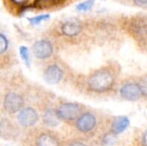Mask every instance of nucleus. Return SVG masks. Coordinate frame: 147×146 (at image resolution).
I'll use <instances>...</instances> for the list:
<instances>
[{
    "instance_id": "f257e3e1",
    "label": "nucleus",
    "mask_w": 147,
    "mask_h": 146,
    "mask_svg": "<svg viewBox=\"0 0 147 146\" xmlns=\"http://www.w3.org/2000/svg\"><path fill=\"white\" fill-rule=\"evenodd\" d=\"M115 77L112 71L101 69L92 73L88 79V87L90 90L97 93H103L109 90L115 84Z\"/></svg>"
},
{
    "instance_id": "f03ea898",
    "label": "nucleus",
    "mask_w": 147,
    "mask_h": 146,
    "mask_svg": "<svg viewBox=\"0 0 147 146\" xmlns=\"http://www.w3.org/2000/svg\"><path fill=\"white\" fill-rule=\"evenodd\" d=\"M81 113V107L73 102H65L61 104L58 109L57 114L60 120L71 121L78 119L80 116Z\"/></svg>"
},
{
    "instance_id": "7ed1b4c3",
    "label": "nucleus",
    "mask_w": 147,
    "mask_h": 146,
    "mask_svg": "<svg viewBox=\"0 0 147 146\" xmlns=\"http://www.w3.org/2000/svg\"><path fill=\"white\" fill-rule=\"evenodd\" d=\"M120 93L121 97L130 102L138 101L143 95L140 83L134 82L127 83L124 85H122V87L120 89Z\"/></svg>"
},
{
    "instance_id": "20e7f679",
    "label": "nucleus",
    "mask_w": 147,
    "mask_h": 146,
    "mask_svg": "<svg viewBox=\"0 0 147 146\" xmlns=\"http://www.w3.org/2000/svg\"><path fill=\"white\" fill-rule=\"evenodd\" d=\"M22 97L14 92L8 93L3 100V108L9 114H15L19 112L23 106Z\"/></svg>"
},
{
    "instance_id": "39448f33",
    "label": "nucleus",
    "mask_w": 147,
    "mask_h": 146,
    "mask_svg": "<svg viewBox=\"0 0 147 146\" xmlns=\"http://www.w3.org/2000/svg\"><path fill=\"white\" fill-rule=\"evenodd\" d=\"M17 120L22 126L29 127L37 123L39 120V115L34 108L28 107L24 108L19 111Z\"/></svg>"
},
{
    "instance_id": "423d86ee",
    "label": "nucleus",
    "mask_w": 147,
    "mask_h": 146,
    "mask_svg": "<svg viewBox=\"0 0 147 146\" xmlns=\"http://www.w3.org/2000/svg\"><path fill=\"white\" fill-rule=\"evenodd\" d=\"M34 55L40 59H45L52 56L53 46L52 43L47 40H37L32 46Z\"/></svg>"
},
{
    "instance_id": "0eeeda50",
    "label": "nucleus",
    "mask_w": 147,
    "mask_h": 146,
    "mask_svg": "<svg viewBox=\"0 0 147 146\" xmlns=\"http://www.w3.org/2000/svg\"><path fill=\"white\" fill-rule=\"evenodd\" d=\"M96 126V119L91 113H85L81 114L76 122V126L81 133H89L94 130Z\"/></svg>"
},
{
    "instance_id": "6e6552de",
    "label": "nucleus",
    "mask_w": 147,
    "mask_h": 146,
    "mask_svg": "<svg viewBox=\"0 0 147 146\" xmlns=\"http://www.w3.org/2000/svg\"><path fill=\"white\" fill-rule=\"evenodd\" d=\"M43 77L47 83L50 84H56L62 80L63 71L59 65H51L45 70Z\"/></svg>"
},
{
    "instance_id": "1a4fd4ad",
    "label": "nucleus",
    "mask_w": 147,
    "mask_h": 146,
    "mask_svg": "<svg viewBox=\"0 0 147 146\" xmlns=\"http://www.w3.org/2000/svg\"><path fill=\"white\" fill-rule=\"evenodd\" d=\"M60 30L67 37H75L82 32L83 27L78 22H66L62 24Z\"/></svg>"
},
{
    "instance_id": "9d476101",
    "label": "nucleus",
    "mask_w": 147,
    "mask_h": 146,
    "mask_svg": "<svg viewBox=\"0 0 147 146\" xmlns=\"http://www.w3.org/2000/svg\"><path fill=\"white\" fill-rule=\"evenodd\" d=\"M130 125V120L127 116H118L116 117L111 124V132L118 135L122 133Z\"/></svg>"
},
{
    "instance_id": "9b49d317",
    "label": "nucleus",
    "mask_w": 147,
    "mask_h": 146,
    "mask_svg": "<svg viewBox=\"0 0 147 146\" xmlns=\"http://www.w3.org/2000/svg\"><path fill=\"white\" fill-rule=\"evenodd\" d=\"M60 118L59 117L57 111H54L53 109H48L45 112L43 115V122L47 126H57L60 122Z\"/></svg>"
},
{
    "instance_id": "f8f14e48",
    "label": "nucleus",
    "mask_w": 147,
    "mask_h": 146,
    "mask_svg": "<svg viewBox=\"0 0 147 146\" xmlns=\"http://www.w3.org/2000/svg\"><path fill=\"white\" fill-rule=\"evenodd\" d=\"M36 145L37 146H59L57 139L48 133L41 134L38 138Z\"/></svg>"
},
{
    "instance_id": "ddd939ff",
    "label": "nucleus",
    "mask_w": 147,
    "mask_h": 146,
    "mask_svg": "<svg viewBox=\"0 0 147 146\" xmlns=\"http://www.w3.org/2000/svg\"><path fill=\"white\" fill-rule=\"evenodd\" d=\"M59 0H34L33 6L36 9H49L56 6Z\"/></svg>"
},
{
    "instance_id": "4468645a",
    "label": "nucleus",
    "mask_w": 147,
    "mask_h": 146,
    "mask_svg": "<svg viewBox=\"0 0 147 146\" xmlns=\"http://www.w3.org/2000/svg\"><path fill=\"white\" fill-rule=\"evenodd\" d=\"M49 18H50L49 14H43V15H36V16L29 17V18H28V20L32 25H39L41 22L48 20Z\"/></svg>"
},
{
    "instance_id": "2eb2a0df",
    "label": "nucleus",
    "mask_w": 147,
    "mask_h": 146,
    "mask_svg": "<svg viewBox=\"0 0 147 146\" xmlns=\"http://www.w3.org/2000/svg\"><path fill=\"white\" fill-rule=\"evenodd\" d=\"M19 53H20L21 58L24 61L25 65L27 66H29V65H30V55H29L28 48L26 47V46H20V48H19Z\"/></svg>"
},
{
    "instance_id": "dca6fc26",
    "label": "nucleus",
    "mask_w": 147,
    "mask_h": 146,
    "mask_svg": "<svg viewBox=\"0 0 147 146\" xmlns=\"http://www.w3.org/2000/svg\"><path fill=\"white\" fill-rule=\"evenodd\" d=\"M94 3H95V0H85L77 5V9L82 12L88 11L92 8V6L94 5Z\"/></svg>"
},
{
    "instance_id": "f3484780",
    "label": "nucleus",
    "mask_w": 147,
    "mask_h": 146,
    "mask_svg": "<svg viewBox=\"0 0 147 146\" xmlns=\"http://www.w3.org/2000/svg\"><path fill=\"white\" fill-rule=\"evenodd\" d=\"M8 46H9V42H8L7 38L4 36V34H0V53L1 54H3L4 52L7 51Z\"/></svg>"
},
{
    "instance_id": "a211bd4d",
    "label": "nucleus",
    "mask_w": 147,
    "mask_h": 146,
    "mask_svg": "<svg viewBox=\"0 0 147 146\" xmlns=\"http://www.w3.org/2000/svg\"><path fill=\"white\" fill-rule=\"evenodd\" d=\"M136 33L140 37H147V24H140L136 28Z\"/></svg>"
},
{
    "instance_id": "6ab92c4d",
    "label": "nucleus",
    "mask_w": 147,
    "mask_h": 146,
    "mask_svg": "<svg viewBox=\"0 0 147 146\" xmlns=\"http://www.w3.org/2000/svg\"><path fill=\"white\" fill-rule=\"evenodd\" d=\"M140 85L141 87L143 95H145L146 96H147V75L141 78L140 83Z\"/></svg>"
},
{
    "instance_id": "aec40b11",
    "label": "nucleus",
    "mask_w": 147,
    "mask_h": 146,
    "mask_svg": "<svg viewBox=\"0 0 147 146\" xmlns=\"http://www.w3.org/2000/svg\"><path fill=\"white\" fill-rule=\"evenodd\" d=\"M13 3L16 4V5H20V6H23L24 4H26L28 3V0H10Z\"/></svg>"
},
{
    "instance_id": "412c9836",
    "label": "nucleus",
    "mask_w": 147,
    "mask_h": 146,
    "mask_svg": "<svg viewBox=\"0 0 147 146\" xmlns=\"http://www.w3.org/2000/svg\"><path fill=\"white\" fill-rule=\"evenodd\" d=\"M142 143H143V145L147 146V130L143 134V137H142Z\"/></svg>"
},
{
    "instance_id": "4be33fe9",
    "label": "nucleus",
    "mask_w": 147,
    "mask_h": 146,
    "mask_svg": "<svg viewBox=\"0 0 147 146\" xmlns=\"http://www.w3.org/2000/svg\"><path fill=\"white\" fill-rule=\"evenodd\" d=\"M134 2L140 5H146L147 4V0H134Z\"/></svg>"
},
{
    "instance_id": "5701e85b",
    "label": "nucleus",
    "mask_w": 147,
    "mask_h": 146,
    "mask_svg": "<svg viewBox=\"0 0 147 146\" xmlns=\"http://www.w3.org/2000/svg\"><path fill=\"white\" fill-rule=\"evenodd\" d=\"M69 146H86L84 143H81V142H73L71 143Z\"/></svg>"
}]
</instances>
